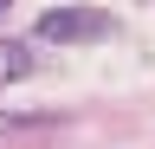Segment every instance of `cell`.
<instances>
[{"instance_id":"6da1fadb","label":"cell","mask_w":155,"mask_h":149,"mask_svg":"<svg viewBox=\"0 0 155 149\" xmlns=\"http://www.w3.org/2000/svg\"><path fill=\"white\" fill-rule=\"evenodd\" d=\"M32 32L45 46H104L110 32H116V20H110L104 7H45Z\"/></svg>"},{"instance_id":"7a4b0ae2","label":"cell","mask_w":155,"mask_h":149,"mask_svg":"<svg viewBox=\"0 0 155 149\" xmlns=\"http://www.w3.org/2000/svg\"><path fill=\"white\" fill-rule=\"evenodd\" d=\"M32 78V46L26 39H0V84H19Z\"/></svg>"},{"instance_id":"3957f363","label":"cell","mask_w":155,"mask_h":149,"mask_svg":"<svg viewBox=\"0 0 155 149\" xmlns=\"http://www.w3.org/2000/svg\"><path fill=\"white\" fill-rule=\"evenodd\" d=\"M7 7H13V0H0V20H7Z\"/></svg>"}]
</instances>
